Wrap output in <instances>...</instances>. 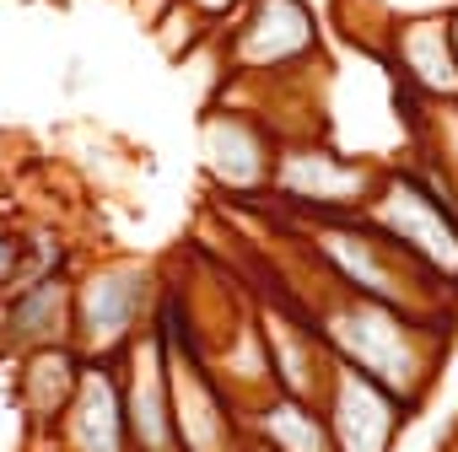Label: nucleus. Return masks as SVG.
Segmentation results:
<instances>
[{"instance_id": "nucleus-14", "label": "nucleus", "mask_w": 458, "mask_h": 452, "mask_svg": "<svg viewBox=\"0 0 458 452\" xmlns=\"http://www.w3.org/2000/svg\"><path fill=\"white\" fill-rule=\"evenodd\" d=\"M151 33H157V49H162L173 65H183L189 54H199L205 44H216V38H221V28H216V22H205L194 6H183V0H167V12L151 22Z\"/></svg>"}, {"instance_id": "nucleus-5", "label": "nucleus", "mask_w": 458, "mask_h": 452, "mask_svg": "<svg viewBox=\"0 0 458 452\" xmlns=\"http://www.w3.org/2000/svg\"><path fill=\"white\" fill-rule=\"evenodd\" d=\"M162 275L140 259H114L98 270H76L71 297V345L81 356H124L146 329L157 307Z\"/></svg>"}, {"instance_id": "nucleus-16", "label": "nucleus", "mask_w": 458, "mask_h": 452, "mask_svg": "<svg viewBox=\"0 0 458 452\" xmlns=\"http://www.w3.org/2000/svg\"><path fill=\"white\" fill-rule=\"evenodd\" d=\"M183 6H194L205 22H216V28H226V22H233L238 17V6H243V0H183Z\"/></svg>"}, {"instance_id": "nucleus-11", "label": "nucleus", "mask_w": 458, "mask_h": 452, "mask_svg": "<svg viewBox=\"0 0 458 452\" xmlns=\"http://www.w3.org/2000/svg\"><path fill=\"white\" fill-rule=\"evenodd\" d=\"M71 297H76V270L12 291L6 313H0V350L28 356L44 345H71Z\"/></svg>"}, {"instance_id": "nucleus-18", "label": "nucleus", "mask_w": 458, "mask_h": 452, "mask_svg": "<svg viewBox=\"0 0 458 452\" xmlns=\"http://www.w3.org/2000/svg\"><path fill=\"white\" fill-rule=\"evenodd\" d=\"M249 452H259V447H249Z\"/></svg>"}, {"instance_id": "nucleus-15", "label": "nucleus", "mask_w": 458, "mask_h": 452, "mask_svg": "<svg viewBox=\"0 0 458 452\" xmlns=\"http://www.w3.org/2000/svg\"><path fill=\"white\" fill-rule=\"evenodd\" d=\"M22 270H28V226L0 215V297H12L22 286Z\"/></svg>"}, {"instance_id": "nucleus-4", "label": "nucleus", "mask_w": 458, "mask_h": 452, "mask_svg": "<svg viewBox=\"0 0 458 452\" xmlns=\"http://www.w3.org/2000/svg\"><path fill=\"white\" fill-rule=\"evenodd\" d=\"M377 178H383L377 162L351 156L345 146H335L324 135H297V140H281L270 199L292 221L297 215H361Z\"/></svg>"}, {"instance_id": "nucleus-10", "label": "nucleus", "mask_w": 458, "mask_h": 452, "mask_svg": "<svg viewBox=\"0 0 458 452\" xmlns=\"http://www.w3.org/2000/svg\"><path fill=\"white\" fill-rule=\"evenodd\" d=\"M124 414H130V447L135 452H178L173 425V388H167V350L146 329L124 356Z\"/></svg>"}, {"instance_id": "nucleus-12", "label": "nucleus", "mask_w": 458, "mask_h": 452, "mask_svg": "<svg viewBox=\"0 0 458 452\" xmlns=\"http://www.w3.org/2000/svg\"><path fill=\"white\" fill-rule=\"evenodd\" d=\"M243 436L259 452H335L324 409L308 404V398H292L281 388L243 409Z\"/></svg>"}, {"instance_id": "nucleus-3", "label": "nucleus", "mask_w": 458, "mask_h": 452, "mask_svg": "<svg viewBox=\"0 0 458 452\" xmlns=\"http://www.w3.org/2000/svg\"><path fill=\"white\" fill-rule=\"evenodd\" d=\"M361 215L399 254H410L437 286H447L458 297V210H447L404 162L383 167V178H377Z\"/></svg>"}, {"instance_id": "nucleus-8", "label": "nucleus", "mask_w": 458, "mask_h": 452, "mask_svg": "<svg viewBox=\"0 0 458 452\" xmlns=\"http://www.w3.org/2000/svg\"><path fill=\"white\" fill-rule=\"evenodd\" d=\"M318 409L329 420V436H335V452H394V441L404 436L410 425V404H399L383 382L361 377L356 366L335 361L329 366V382L318 393Z\"/></svg>"}, {"instance_id": "nucleus-7", "label": "nucleus", "mask_w": 458, "mask_h": 452, "mask_svg": "<svg viewBox=\"0 0 458 452\" xmlns=\"http://www.w3.org/2000/svg\"><path fill=\"white\" fill-rule=\"evenodd\" d=\"M377 54L388 60L394 87L404 97H415L420 108H458V44L447 12L394 17Z\"/></svg>"}, {"instance_id": "nucleus-13", "label": "nucleus", "mask_w": 458, "mask_h": 452, "mask_svg": "<svg viewBox=\"0 0 458 452\" xmlns=\"http://www.w3.org/2000/svg\"><path fill=\"white\" fill-rule=\"evenodd\" d=\"M76 377H81V350L76 345H44V350L17 356V404L44 431V441L55 436V425H60L71 393H76Z\"/></svg>"}, {"instance_id": "nucleus-9", "label": "nucleus", "mask_w": 458, "mask_h": 452, "mask_svg": "<svg viewBox=\"0 0 458 452\" xmlns=\"http://www.w3.org/2000/svg\"><path fill=\"white\" fill-rule=\"evenodd\" d=\"M60 452H135L124 414V366L119 356H81L76 393L49 436Z\"/></svg>"}, {"instance_id": "nucleus-17", "label": "nucleus", "mask_w": 458, "mask_h": 452, "mask_svg": "<svg viewBox=\"0 0 458 452\" xmlns=\"http://www.w3.org/2000/svg\"><path fill=\"white\" fill-rule=\"evenodd\" d=\"M447 17H453V44H458V6H453V12H447Z\"/></svg>"}, {"instance_id": "nucleus-6", "label": "nucleus", "mask_w": 458, "mask_h": 452, "mask_svg": "<svg viewBox=\"0 0 458 452\" xmlns=\"http://www.w3.org/2000/svg\"><path fill=\"white\" fill-rule=\"evenodd\" d=\"M199 156L205 172L216 178V188L226 194H243V199H265L270 178H276V156H281V130L243 108V103H221L210 97L205 119H199Z\"/></svg>"}, {"instance_id": "nucleus-1", "label": "nucleus", "mask_w": 458, "mask_h": 452, "mask_svg": "<svg viewBox=\"0 0 458 452\" xmlns=\"http://www.w3.org/2000/svg\"><path fill=\"white\" fill-rule=\"evenodd\" d=\"M313 280L318 286L292 297V302L308 313V323L318 329L329 356L356 366L361 377L383 382L399 404L420 409L431 382H437V372H442V361H447L458 318H420V313H404V307L340 291L318 270H313Z\"/></svg>"}, {"instance_id": "nucleus-2", "label": "nucleus", "mask_w": 458, "mask_h": 452, "mask_svg": "<svg viewBox=\"0 0 458 452\" xmlns=\"http://www.w3.org/2000/svg\"><path fill=\"white\" fill-rule=\"evenodd\" d=\"M216 54L226 76H313L324 71V22L313 0H243Z\"/></svg>"}]
</instances>
